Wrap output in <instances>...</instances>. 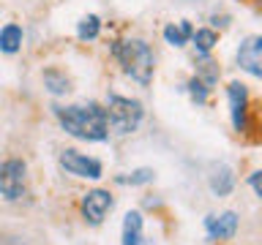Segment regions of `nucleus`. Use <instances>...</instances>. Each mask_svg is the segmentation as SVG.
<instances>
[{
  "instance_id": "1",
  "label": "nucleus",
  "mask_w": 262,
  "mask_h": 245,
  "mask_svg": "<svg viewBox=\"0 0 262 245\" xmlns=\"http://www.w3.org/2000/svg\"><path fill=\"white\" fill-rule=\"evenodd\" d=\"M57 122L69 136L82 139V142H106L110 136V122L101 104H71V106H52Z\"/></svg>"
},
{
  "instance_id": "2",
  "label": "nucleus",
  "mask_w": 262,
  "mask_h": 245,
  "mask_svg": "<svg viewBox=\"0 0 262 245\" xmlns=\"http://www.w3.org/2000/svg\"><path fill=\"white\" fill-rule=\"evenodd\" d=\"M112 57L120 63V68L126 77H131L137 85L147 87L153 79V71H156V57H153V49L147 41L142 38H123V41H115L112 44Z\"/></svg>"
},
{
  "instance_id": "3",
  "label": "nucleus",
  "mask_w": 262,
  "mask_h": 245,
  "mask_svg": "<svg viewBox=\"0 0 262 245\" xmlns=\"http://www.w3.org/2000/svg\"><path fill=\"white\" fill-rule=\"evenodd\" d=\"M106 122H110V131L115 134L126 136V134H134L139 128V122H142V104L137 101V98H126V95H118V93H110L106 98Z\"/></svg>"
},
{
  "instance_id": "4",
  "label": "nucleus",
  "mask_w": 262,
  "mask_h": 245,
  "mask_svg": "<svg viewBox=\"0 0 262 245\" xmlns=\"http://www.w3.org/2000/svg\"><path fill=\"white\" fill-rule=\"evenodd\" d=\"M25 183H28V166L22 158H8L0 163V196L8 202H16L25 196Z\"/></svg>"
},
{
  "instance_id": "5",
  "label": "nucleus",
  "mask_w": 262,
  "mask_h": 245,
  "mask_svg": "<svg viewBox=\"0 0 262 245\" xmlns=\"http://www.w3.org/2000/svg\"><path fill=\"white\" fill-rule=\"evenodd\" d=\"M60 166L66 175H74L79 180H101L104 177V166L98 158H90V155L79 153V150H63L60 153Z\"/></svg>"
},
{
  "instance_id": "6",
  "label": "nucleus",
  "mask_w": 262,
  "mask_h": 245,
  "mask_svg": "<svg viewBox=\"0 0 262 245\" xmlns=\"http://www.w3.org/2000/svg\"><path fill=\"white\" fill-rule=\"evenodd\" d=\"M227 101H229L232 128L237 134H246V131H249V87H246L243 82H229Z\"/></svg>"
},
{
  "instance_id": "7",
  "label": "nucleus",
  "mask_w": 262,
  "mask_h": 245,
  "mask_svg": "<svg viewBox=\"0 0 262 245\" xmlns=\"http://www.w3.org/2000/svg\"><path fill=\"white\" fill-rule=\"evenodd\" d=\"M112 204H115V199H112L110 191H104V188H93V191H88L85 196H82L79 210H82V218H85L90 226H98L106 218V212L112 210Z\"/></svg>"
},
{
  "instance_id": "8",
  "label": "nucleus",
  "mask_w": 262,
  "mask_h": 245,
  "mask_svg": "<svg viewBox=\"0 0 262 245\" xmlns=\"http://www.w3.org/2000/svg\"><path fill=\"white\" fill-rule=\"evenodd\" d=\"M237 65L251 74V77H262V38L259 36H249L241 41L237 46Z\"/></svg>"
},
{
  "instance_id": "9",
  "label": "nucleus",
  "mask_w": 262,
  "mask_h": 245,
  "mask_svg": "<svg viewBox=\"0 0 262 245\" xmlns=\"http://www.w3.org/2000/svg\"><path fill=\"white\" fill-rule=\"evenodd\" d=\"M205 232H208V240H232L237 232V212L227 210L219 212V215H208L205 218Z\"/></svg>"
},
{
  "instance_id": "10",
  "label": "nucleus",
  "mask_w": 262,
  "mask_h": 245,
  "mask_svg": "<svg viewBox=\"0 0 262 245\" xmlns=\"http://www.w3.org/2000/svg\"><path fill=\"white\" fill-rule=\"evenodd\" d=\"M235 172L232 166H227V163H219V166H213L210 169V175H208V185H210V191L216 193V196H229L235 191Z\"/></svg>"
},
{
  "instance_id": "11",
  "label": "nucleus",
  "mask_w": 262,
  "mask_h": 245,
  "mask_svg": "<svg viewBox=\"0 0 262 245\" xmlns=\"http://www.w3.org/2000/svg\"><path fill=\"white\" fill-rule=\"evenodd\" d=\"M142 212L137 210H128L126 218H123V245H147L145 234H142Z\"/></svg>"
},
{
  "instance_id": "12",
  "label": "nucleus",
  "mask_w": 262,
  "mask_h": 245,
  "mask_svg": "<svg viewBox=\"0 0 262 245\" xmlns=\"http://www.w3.org/2000/svg\"><path fill=\"white\" fill-rule=\"evenodd\" d=\"M22 38H25V33H22L19 24L8 22L6 28H0V52H6V55L19 52V49H22Z\"/></svg>"
},
{
  "instance_id": "13",
  "label": "nucleus",
  "mask_w": 262,
  "mask_h": 245,
  "mask_svg": "<svg viewBox=\"0 0 262 245\" xmlns=\"http://www.w3.org/2000/svg\"><path fill=\"white\" fill-rule=\"evenodd\" d=\"M44 87L52 95H66L71 90V79L66 77L63 71H57V68H47L44 71Z\"/></svg>"
},
{
  "instance_id": "14",
  "label": "nucleus",
  "mask_w": 262,
  "mask_h": 245,
  "mask_svg": "<svg viewBox=\"0 0 262 245\" xmlns=\"http://www.w3.org/2000/svg\"><path fill=\"white\" fill-rule=\"evenodd\" d=\"M191 41H194L196 55H208L210 49L219 44V36H216V30H210V28H200V30L191 33Z\"/></svg>"
},
{
  "instance_id": "15",
  "label": "nucleus",
  "mask_w": 262,
  "mask_h": 245,
  "mask_svg": "<svg viewBox=\"0 0 262 245\" xmlns=\"http://www.w3.org/2000/svg\"><path fill=\"white\" fill-rule=\"evenodd\" d=\"M191 33H194V28L188 22L167 24V28H164V38H167V44H172V46H183L186 41L191 38Z\"/></svg>"
},
{
  "instance_id": "16",
  "label": "nucleus",
  "mask_w": 262,
  "mask_h": 245,
  "mask_svg": "<svg viewBox=\"0 0 262 245\" xmlns=\"http://www.w3.org/2000/svg\"><path fill=\"white\" fill-rule=\"evenodd\" d=\"M156 180V172L153 169H134V172H128V175H118L115 177V183L118 185H147V183H153Z\"/></svg>"
},
{
  "instance_id": "17",
  "label": "nucleus",
  "mask_w": 262,
  "mask_h": 245,
  "mask_svg": "<svg viewBox=\"0 0 262 245\" xmlns=\"http://www.w3.org/2000/svg\"><path fill=\"white\" fill-rule=\"evenodd\" d=\"M98 33H101V19H98L96 14L82 16L79 24H77V36H79L82 41H96Z\"/></svg>"
},
{
  "instance_id": "18",
  "label": "nucleus",
  "mask_w": 262,
  "mask_h": 245,
  "mask_svg": "<svg viewBox=\"0 0 262 245\" xmlns=\"http://www.w3.org/2000/svg\"><path fill=\"white\" fill-rule=\"evenodd\" d=\"M208 93H210V87L208 85H205V82L202 79H191V82H188V95H191V101L194 104H205V101H208Z\"/></svg>"
},
{
  "instance_id": "19",
  "label": "nucleus",
  "mask_w": 262,
  "mask_h": 245,
  "mask_svg": "<svg viewBox=\"0 0 262 245\" xmlns=\"http://www.w3.org/2000/svg\"><path fill=\"white\" fill-rule=\"evenodd\" d=\"M259 180H262V172H251V177H249V185H251L254 196H262V185H259Z\"/></svg>"
},
{
  "instance_id": "20",
  "label": "nucleus",
  "mask_w": 262,
  "mask_h": 245,
  "mask_svg": "<svg viewBox=\"0 0 262 245\" xmlns=\"http://www.w3.org/2000/svg\"><path fill=\"white\" fill-rule=\"evenodd\" d=\"M0 245H28V242H22L19 237H0Z\"/></svg>"
}]
</instances>
